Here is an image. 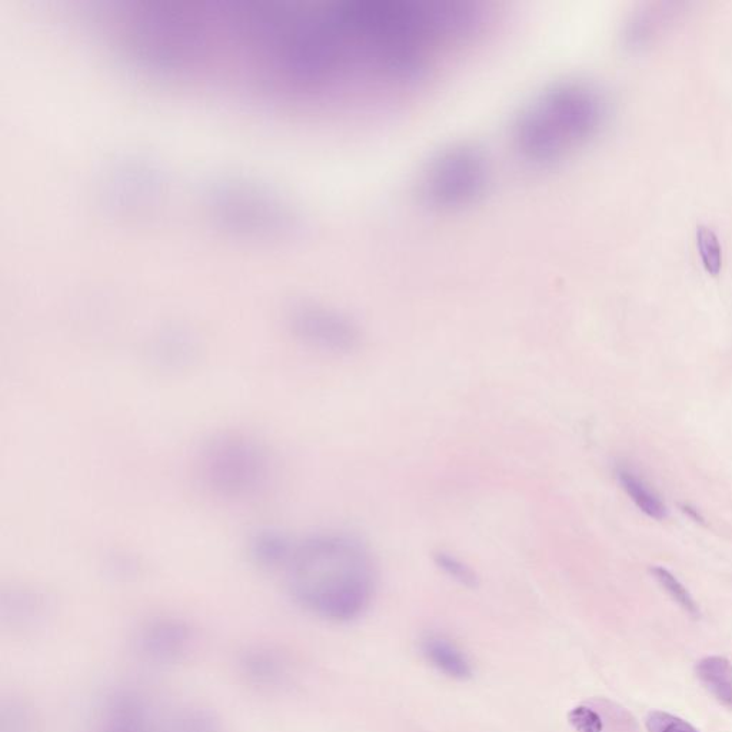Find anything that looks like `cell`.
<instances>
[{"mask_svg": "<svg viewBox=\"0 0 732 732\" xmlns=\"http://www.w3.org/2000/svg\"><path fill=\"white\" fill-rule=\"evenodd\" d=\"M284 570L294 600L322 620H359L377 595L374 555L348 532H316L295 542Z\"/></svg>", "mask_w": 732, "mask_h": 732, "instance_id": "1", "label": "cell"}, {"mask_svg": "<svg viewBox=\"0 0 732 732\" xmlns=\"http://www.w3.org/2000/svg\"><path fill=\"white\" fill-rule=\"evenodd\" d=\"M607 113V99L597 86L584 81L557 83L519 113L515 148L532 165H552L594 138Z\"/></svg>", "mask_w": 732, "mask_h": 732, "instance_id": "2", "label": "cell"}, {"mask_svg": "<svg viewBox=\"0 0 732 732\" xmlns=\"http://www.w3.org/2000/svg\"><path fill=\"white\" fill-rule=\"evenodd\" d=\"M196 472L211 494L229 501H248L271 485L274 462L268 449L235 432L216 434L199 449Z\"/></svg>", "mask_w": 732, "mask_h": 732, "instance_id": "3", "label": "cell"}, {"mask_svg": "<svg viewBox=\"0 0 732 732\" xmlns=\"http://www.w3.org/2000/svg\"><path fill=\"white\" fill-rule=\"evenodd\" d=\"M489 173L482 149L471 143H455L428 162L422 173V194L439 208H461L484 194Z\"/></svg>", "mask_w": 732, "mask_h": 732, "instance_id": "4", "label": "cell"}, {"mask_svg": "<svg viewBox=\"0 0 732 732\" xmlns=\"http://www.w3.org/2000/svg\"><path fill=\"white\" fill-rule=\"evenodd\" d=\"M291 325L302 344L322 354L351 355L362 345V331L356 321L326 306H301L292 315Z\"/></svg>", "mask_w": 732, "mask_h": 732, "instance_id": "5", "label": "cell"}, {"mask_svg": "<svg viewBox=\"0 0 732 732\" xmlns=\"http://www.w3.org/2000/svg\"><path fill=\"white\" fill-rule=\"evenodd\" d=\"M419 650L429 667L455 681H468L474 677V665L458 644L447 635L429 632L419 642Z\"/></svg>", "mask_w": 732, "mask_h": 732, "instance_id": "6", "label": "cell"}, {"mask_svg": "<svg viewBox=\"0 0 732 732\" xmlns=\"http://www.w3.org/2000/svg\"><path fill=\"white\" fill-rule=\"evenodd\" d=\"M695 674L701 684L722 707L732 711V664L725 657L711 655L695 665Z\"/></svg>", "mask_w": 732, "mask_h": 732, "instance_id": "7", "label": "cell"}, {"mask_svg": "<svg viewBox=\"0 0 732 732\" xmlns=\"http://www.w3.org/2000/svg\"><path fill=\"white\" fill-rule=\"evenodd\" d=\"M294 544L295 542L282 532L275 531V529H262L252 535L251 541H249V552L262 567L284 568Z\"/></svg>", "mask_w": 732, "mask_h": 732, "instance_id": "8", "label": "cell"}, {"mask_svg": "<svg viewBox=\"0 0 732 732\" xmlns=\"http://www.w3.org/2000/svg\"><path fill=\"white\" fill-rule=\"evenodd\" d=\"M671 16V11L654 8V6L635 13L630 22L627 23V31H625V39H627L628 45L637 49L650 45L664 31L665 25H668V19Z\"/></svg>", "mask_w": 732, "mask_h": 732, "instance_id": "9", "label": "cell"}, {"mask_svg": "<svg viewBox=\"0 0 732 732\" xmlns=\"http://www.w3.org/2000/svg\"><path fill=\"white\" fill-rule=\"evenodd\" d=\"M617 477L622 488L627 491L632 501L648 517L658 519V521L667 518V507L662 504L660 497L641 478H638L631 469L625 467L618 468Z\"/></svg>", "mask_w": 732, "mask_h": 732, "instance_id": "10", "label": "cell"}, {"mask_svg": "<svg viewBox=\"0 0 732 732\" xmlns=\"http://www.w3.org/2000/svg\"><path fill=\"white\" fill-rule=\"evenodd\" d=\"M435 567L438 568L445 577L449 580L454 581L455 584L461 585V587L469 588L474 590L479 585V575L467 561L462 560L454 552L447 551V549H439L432 555Z\"/></svg>", "mask_w": 732, "mask_h": 732, "instance_id": "11", "label": "cell"}, {"mask_svg": "<svg viewBox=\"0 0 732 732\" xmlns=\"http://www.w3.org/2000/svg\"><path fill=\"white\" fill-rule=\"evenodd\" d=\"M695 245H697L704 271L711 276L720 275L722 264H724V254H722L720 238L715 234L714 229L707 225L698 226L697 232H695Z\"/></svg>", "mask_w": 732, "mask_h": 732, "instance_id": "12", "label": "cell"}, {"mask_svg": "<svg viewBox=\"0 0 732 732\" xmlns=\"http://www.w3.org/2000/svg\"><path fill=\"white\" fill-rule=\"evenodd\" d=\"M651 572L657 578V581L660 582L661 587L665 588V591L671 595L672 600L680 605L682 610L687 612L688 615H691L692 618L700 617V608H698L697 602L691 597L687 588L677 580V577H674L670 571L662 567H654Z\"/></svg>", "mask_w": 732, "mask_h": 732, "instance_id": "13", "label": "cell"}, {"mask_svg": "<svg viewBox=\"0 0 732 732\" xmlns=\"http://www.w3.org/2000/svg\"><path fill=\"white\" fill-rule=\"evenodd\" d=\"M568 722L577 732H604L605 722L601 712L591 704H582L568 712Z\"/></svg>", "mask_w": 732, "mask_h": 732, "instance_id": "14", "label": "cell"}, {"mask_svg": "<svg viewBox=\"0 0 732 732\" xmlns=\"http://www.w3.org/2000/svg\"><path fill=\"white\" fill-rule=\"evenodd\" d=\"M645 727L648 732H700L681 717L660 710L648 712Z\"/></svg>", "mask_w": 732, "mask_h": 732, "instance_id": "15", "label": "cell"}]
</instances>
